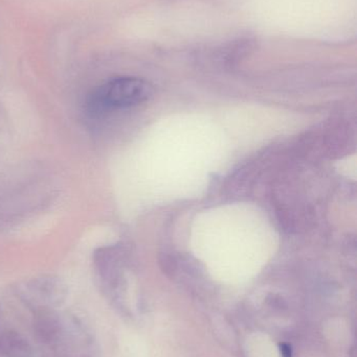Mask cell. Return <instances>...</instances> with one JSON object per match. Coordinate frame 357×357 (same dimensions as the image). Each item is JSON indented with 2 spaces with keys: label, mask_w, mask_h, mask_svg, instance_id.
Returning <instances> with one entry per match:
<instances>
[{
  "label": "cell",
  "mask_w": 357,
  "mask_h": 357,
  "mask_svg": "<svg viewBox=\"0 0 357 357\" xmlns=\"http://www.w3.org/2000/svg\"><path fill=\"white\" fill-rule=\"evenodd\" d=\"M33 314L34 335L38 343L48 349L58 335L63 314L58 310H39Z\"/></svg>",
  "instance_id": "obj_3"
},
{
  "label": "cell",
  "mask_w": 357,
  "mask_h": 357,
  "mask_svg": "<svg viewBox=\"0 0 357 357\" xmlns=\"http://www.w3.org/2000/svg\"><path fill=\"white\" fill-rule=\"evenodd\" d=\"M281 357H293V348L286 343H282L279 345Z\"/></svg>",
  "instance_id": "obj_5"
},
{
  "label": "cell",
  "mask_w": 357,
  "mask_h": 357,
  "mask_svg": "<svg viewBox=\"0 0 357 357\" xmlns=\"http://www.w3.org/2000/svg\"><path fill=\"white\" fill-rule=\"evenodd\" d=\"M152 94V86L144 79L117 77L94 90L89 107L94 111L129 108L146 102Z\"/></svg>",
  "instance_id": "obj_1"
},
{
  "label": "cell",
  "mask_w": 357,
  "mask_h": 357,
  "mask_svg": "<svg viewBox=\"0 0 357 357\" xmlns=\"http://www.w3.org/2000/svg\"><path fill=\"white\" fill-rule=\"evenodd\" d=\"M0 356L36 357L33 346L18 331H4L0 333Z\"/></svg>",
  "instance_id": "obj_4"
},
{
  "label": "cell",
  "mask_w": 357,
  "mask_h": 357,
  "mask_svg": "<svg viewBox=\"0 0 357 357\" xmlns=\"http://www.w3.org/2000/svg\"><path fill=\"white\" fill-rule=\"evenodd\" d=\"M0 318H1V312H0Z\"/></svg>",
  "instance_id": "obj_6"
},
{
  "label": "cell",
  "mask_w": 357,
  "mask_h": 357,
  "mask_svg": "<svg viewBox=\"0 0 357 357\" xmlns=\"http://www.w3.org/2000/svg\"><path fill=\"white\" fill-rule=\"evenodd\" d=\"M16 294L20 301L33 312L58 310L66 301L68 289L59 277L44 275L19 284Z\"/></svg>",
  "instance_id": "obj_2"
}]
</instances>
